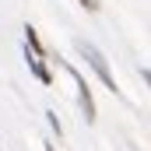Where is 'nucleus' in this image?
Masks as SVG:
<instances>
[{
    "label": "nucleus",
    "instance_id": "4",
    "mask_svg": "<svg viewBox=\"0 0 151 151\" xmlns=\"http://www.w3.org/2000/svg\"><path fill=\"white\" fill-rule=\"evenodd\" d=\"M81 7L84 11H99V0H81Z\"/></svg>",
    "mask_w": 151,
    "mask_h": 151
},
{
    "label": "nucleus",
    "instance_id": "3",
    "mask_svg": "<svg viewBox=\"0 0 151 151\" xmlns=\"http://www.w3.org/2000/svg\"><path fill=\"white\" fill-rule=\"evenodd\" d=\"M25 60H28V67H32V74L42 81V84H53V74H49V67H46V60L42 56H35L28 46H25Z\"/></svg>",
    "mask_w": 151,
    "mask_h": 151
},
{
    "label": "nucleus",
    "instance_id": "1",
    "mask_svg": "<svg viewBox=\"0 0 151 151\" xmlns=\"http://www.w3.org/2000/svg\"><path fill=\"white\" fill-rule=\"evenodd\" d=\"M81 53H84V60L95 67V74L102 77V84H106L109 91H119V88H116V81H113V74H109V67H106V60H102V53H99V49H91L88 42H81Z\"/></svg>",
    "mask_w": 151,
    "mask_h": 151
},
{
    "label": "nucleus",
    "instance_id": "2",
    "mask_svg": "<svg viewBox=\"0 0 151 151\" xmlns=\"http://www.w3.org/2000/svg\"><path fill=\"white\" fill-rule=\"evenodd\" d=\"M67 74L74 77V84H77V95H81V109H84V119H88V123H95V102H91V88L84 84V77L77 74L74 67H67Z\"/></svg>",
    "mask_w": 151,
    "mask_h": 151
},
{
    "label": "nucleus",
    "instance_id": "5",
    "mask_svg": "<svg viewBox=\"0 0 151 151\" xmlns=\"http://www.w3.org/2000/svg\"><path fill=\"white\" fill-rule=\"evenodd\" d=\"M144 81H148V84H151V70H144Z\"/></svg>",
    "mask_w": 151,
    "mask_h": 151
}]
</instances>
